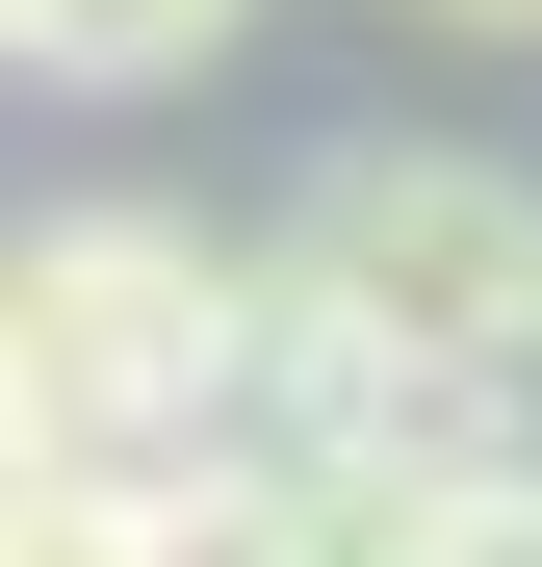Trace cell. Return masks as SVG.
<instances>
[{
	"label": "cell",
	"mask_w": 542,
	"mask_h": 567,
	"mask_svg": "<svg viewBox=\"0 0 542 567\" xmlns=\"http://www.w3.org/2000/svg\"><path fill=\"white\" fill-rule=\"evenodd\" d=\"M285 310L336 361H388V388H542V181L517 155H336L310 207H285Z\"/></svg>",
	"instance_id": "1"
},
{
	"label": "cell",
	"mask_w": 542,
	"mask_h": 567,
	"mask_svg": "<svg viewBox=\"0 0 542 567\" xmlns=\"http://www.w3.org/2000/svg\"><path fill=\"white\" fill-rule=\"evenodd\" d=\"M0 388H27L52 464H181L233 388V258L155 233V207H52L0 233Z\"/></svg>",
	"instance_id": "2"
},
{
	"label": "cell",
	"mask_w": 542,
	"mask_h": 567,
	"mask_svg": "<svg viewBox=\"0 0 542 567\" xmlns=\"http://www.w3.org/2000/svg\"><path fill=\"white\" fill-rule=\"evenodd\" d=\"M0 567H181V464H27Z\"/></svg>",
	"instance_id": "3"
},
{
	"label": "cell",
	"mask_w": 542,
	"mask_h": 567,
	"mask_svg": "<svg viewBox=\"0 0 542 567\" xmlns=\"http://www.w3.org/2000/svg\"><path fill=\"white\" fill-rule=\"evenodd\" d=\"M258 27V0H27V78H104V104H130V78H207Z\"/></svg>",
	"instance_id": "4"
},
{
	"label": "cell",
	"mask_w": 542,
	"mask_h": 567,
	"mask_svg": "<svg viewBox=\"0 0 542 567\" xmlns=\"http://www.w3.org/2000/svg\"><path fill=\"white\" fill-rule=\"evenodd\" d=\"M439 27H491V52H542V0H439Z\"/></svg>",
	"instance_id": "5"
},
{
	"label": "cell",
	"mask_w": 542,
	"mask_h": 567,
	"mask_svg": "<svg viewBox=\"0 0 542 567\" xmlns=\"http://www.w3.org/2000/svg\"><path fill=\"white\" fill-rule=\"evenodd\" d=\"M27 464H52V439H27V388H0V491H27Z\"/></svg>",
	"instance_id": "6"
},
{
	"label": "cell",
	"mask_w": 542,
	"mask_h": 567,
	"mask_svg": "<svg viewBox=\"0 0 542 567\" xmlns=\"http://www.w3.org/2000/svg\"><path fill=\"white\" fill-rule=\"evenodd\" d=\"M0 52H27V0H0Z\"/></svg>",
	"instance_id": "7"
}]
</instances>
